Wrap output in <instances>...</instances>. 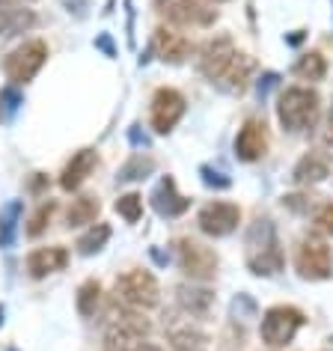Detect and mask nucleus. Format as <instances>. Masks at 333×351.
<instances>
[{"label":"nucleus","instance_id":"1","mask_svg":"<svg viewBox=\"0 0 333 351\" xmlns=\"http://www.w3.org/2000/svg\"><path fill=\"white\" fill-rule=\"evenodd\" d=\"M253 69H256L253 60L235 48L230 36H214L199 48V72H203V77H208L212 84L232 95H241L247 90Z\"/></svg>","mask_w":333,"mask_h":351},{"label":"nucleus","instance_id":"2","mask_svg":"<svg viewBox=\"0 0 333 351\" xmlns=\"http://www.w3.org/2000/svg\"><path fill=\"white\" fill-rule=\"evenodd\" d=\"M244 244H247V268L256 277H274L283 271L286 256H283V247H280L274 223H271L268 217H259V221L250 226Z\"/></svg>","mask_w":333,"mask_h":351},{"label":"nucleus","instance_id":"3","mask_svg":"<svg viewBox=\"0 0 333 351\" xmlns=\"http://www.w3.org/2000/svg\"><path fill=\"white\" fill-rule=\"evenodd\" d=\"M321 113V95L310 86H286L277 99V119L292 134L315 128Z\"/></svg>","mask_w":333,"mask_h":351},{"label":"nucleus","instance_id":"4","mask_svg":"<svg viewBox=\"0 0 333 351\" xmlns=\"http://www.w3.org/2000/svg\"><path fill=\"white\" fill-rule=\"evenodd\" d=\"M304 322H306V315L297 310V306H288V304L271 306V310L262 315L259 337L268 348H283L297 337V330L304 328Z\"/></svg>","mask_w":333,"mask_h":351},{"label":"nucleus","instance_id":"5","mask_svg":"<svg viewBox=\"0 0 333 351\" xmlns=\"http://www.w3.org/2000/svg\"><path fill=\"white\" fill-rule=\"evenodd\" d=\"M295 268L304 280H330L333 277V247L321 235H304L295 250Z\"/></svg>","mask_w":333,"mask_h":351},{"label":"nucleus","instance_id":"6","mask_svg":"<svg viewBox=\"0 0 333 351\" xmlns=\"http://www.w3.org/2000/svg\"><path fill=\"white\" fill-rule=\"evenodd\" d=\"M116 301L128 304L131 310H152L161 304L158 280L143 268H131L116 280Z\"/></svg>","mask_w":333,"mask_h":351},{"label":"nucleus","instance_id":"7","mask_svg":"<svg viewBox=\"0 0 333 351\" xmlns=\"http://www.w3.org/2000/svg\"><path fill=\"white\" fill-rule=\"evenodd\" d=\"M149 330H152V324L140 313H110V322L104 328V351L134 348L149 337Z\"/></svg>","mask_w":333,"mask_h":351},{"label":"nucleus","instance_id":"8","mask_svg":"<svg viewBox=\"0 0 333 351\" xmlns=\"http://www.w3.org/2000/svg\"><path fill=\"white\" fill-rule=\"evenodd\" d=\"M155 10L176 27H208L217 19L212 0H155Z\"/></svg>","mask_w":333,"mask_h":351},{"label":"nucleus","instance_id":"9","mask_svg":"<svg viewBox=\"0 0 333 351\" xmlns=\"http://www.w3.org/2000/svg\"><path fill=\"white\" fill-rule=\"evenodd\" d=\"M45 60H48V45L42 39H30L3 60V72L15 86H21V84H30L42 72Z\"/></svg>","mask_w":333,"mask_h":351},{"label":"nucleus","instance_id":"10","mask_svg":"<svg viewBox=\"0 0 333 351\" xmlns=\"http://www.w3.org/2000/svg\"><path fill=\"white\" fill-rule=\"evenodd\" d=\"M185 110H188L185 95L179 90H173V86H161V90H155V95H152L149 122H152V128L158 134H170V131L179 125V119L185 117Z\"/></svg>","mask_w":333,"mask_h":351},{"label":"nucleus","instance_id":"11","mask_svg":"<svg viewBox=\"0 0 333 351\" xmlns=\"http://www.w3.org/2000/svg\"><path fill=\"white\" fill-rule=\"evenodd\" d=\"M179 268L185 271L190 280H214L217 274V253L208 247L203 241H194V239H179Z\"/></svg>","mask_w":333,"mask_h":351},{"label":"nucleus","instance_id":"12","mask_svg":"<svg viewBox=\"0 0 333 351\" xmlns=\"http://www.w3.org/2000/svg\"><path fill=\"white\" fill-rule=\"evenodd\" d=\"M197 223H199V230H203L206 235H212V239H223V235H232L235 230H238L241 208L235 203H226V199H214V203L199 208Z\"/></svg>","mask_w":333,"mask_h":351},{"label":"nucleus","instance_id":"13","mask_svg":"<svg viewBox=\"0 0 333 351\" xmlns=\"http://www.w3.org/2000/svg\"><path fill=\"white\" fill-rule=\"evenodd\" d=\"M268 146H271L268 125L256 117H250L238 128V134H235V158H238V161H247V164L262 161L265 152H268Z\"/></svg>","mask_w":333,"mask_h":351},{"label":"nucleus","instance_id":"14","mask_svg":"<svg viewBox=\"0 0 333 351\" xmlns=\"http://www.w3.org/2000/svg\"><path fill=\"white\" fill-rule=\"evenodd\" d=\"M152 48H155V54L164 60V63H170V66H179V63H185V60L194 54V45H190V39L188 36H182L179 30H173V27H155L152 33Z\"/></svg>","mask_w":333,"mask_h":351},{"label":"nucleus","instance_id":"15","mask_svg":"<svg viewBox=\"0 0 333 351\" xmlns=\"http://www.w3.org/2000/svg\"><path fill=\"white\" fill-rule=\"evenodd\" d=\"M330 167H333V158L328 152H321V149H312V152H306L301 161L295 164V185H319L330 176Z\"/></svg>","mask_w":333,"mask_h":351},{"label":"nucleus","instance_id":"16","mask_svg":"<svg viewBox=\"0 0 333 351\" xmlns=\"http://www.w3.org/2000/svg\"><path fill=\"white\" fill-rule=\"evenodd\" d=\"M152 208L161 217H179V215H185L188 208H190V199L182 197L179 188H176V182L166 176V179L158 182V188H155V194H152Z\"/></svg>","mask_w":333,"mask_h":351},{"label":"nucleus","instance_id":"17","mask_svg":"<svg viewBox=\"0 0 333 351\" xmlns=\"http://www.w3.org/2000/svg\"><path fill=\"white\" fill-rule=\"evenodd\" d=\"M66 262H69V253H66V247H60V244H54V247H36L27 256V271L33 280H42L48 274L63 271Z\"/></svg>","mask_w":333,"mask_h":351},{"label":"nucleus","instance_id":"18","mask_svg":"<svg viewBox=\"0 0 333 351\" xmlns=\"http://www.w3.org/2000/svg\"><path fill=\"white\" fill-rule=\"evenodd\" d=\"M95 164H99L95 149H81V152H75L72 161L66 164L63 176H60V188H63V191H77L86 179H90V173L95 170Z\"/></svg>","mask_w":333,"mask_h":351},{"label":"nucleus","instance_id":"19","mask_svg":"<svg viewBox=\"0 0 333 351\" xmlns=\"http://www.w3.org/2000/svg\"><path fill=\"white\" fill-rule=\"evenodd\" d=\"M36 24V12L18 3H0V36H18Z\"/></svg>","mask_w":333,"mask_h":351},{"label":"nucleus","instance_id":"20","mask_svg":"<svg viewBox=\"0 0 333 351\" xmlns=\"http://www.w3.org/2000/svg\"><path fill=\"white\" fill-rule=\"evenodd\" d=\"M176 292H179V306L188 315H197V319H206L214 304V292H208L203 286H179Z\"/></svg>","mask_w":333,"mask_h":351},{"label":"nucleus","instance_id":"21","mask_svg":"<svg viewBox=\"0 0 333 351\" xmlns=\"http://www.w3.org/2000/svg\"><path fill=\"white\" fill-rule=\"evenodd\" d=\"M99 212H101L99 197L81 194V197L72 199V206H69V212H66V226H69V230H75V226H90V223H95Z\"/></svg>","mask_w":333,"mask_h":351},{"label":"nucleus","instance_id":"22","mask_svg":"<svg viewBox=\"0 0 333 351\" xmlns=\"http://www.w3.org/2000/svg\"><path fill=\"white\" fill-rule=\"evenodd\" d=\"M170 348L173 351H208V339L203 330L185 324V328L170 330Z\"/></svg>","mask_w":333,"mask_h":351},{"label":"nucleus","instance_id":"23","mask_svg":"<svg viewBox=\"0 0 333 351\" xmlns=\"http://www.w3.org/2000/svg\"><path fill=\"white\" fill-rule=\"evenodd\" d=\"M295 75L301 77V81H321V77L328 75V63H324V57L319 51H306L295 63Z\"/></svg>","mask_w":333,"mask_h":351},{"label":"nucleus","instance_id":"24","mask_svg":"<svg viewBox=\"0 0 333 351\" xmlns=\"http://www.w3.org/2000/svg\"><path fill=\"white\" fill-rule=\"evenodd\" d=\"M110 239V226L108 223H95L92 230H86L81 239H77V253H84V256H92V253H99L104 244Z\"/></svg>","mask_w":333,"mask_h":351},{"label":"nucleus","instance_id":"25","mask_svg":"<svg viewBox=\"0 0 333 351\" xmlns=\"http://www.w3.org/2000/svg\"><path fill=\"white\" fill-rule=\"evenodd\" d=\"M99 301H101V283L99 280H86V283L77 289V313L81 315H95Z\"/></svg>","mask_w":333,"mask_h":351},{"label":"nucleus","instance_id":"26","mask_svg":"<svg viewBox=\"0 0 333 351\" xmlns=\"http://www.w3.org/2000/svg\"><path fill=\"white\" fill-rule=\"evenodd\" d=\"M18 215H21V203H10L0 215V247H10L15 241V226H18Z\"/></svg>","mask_w":333,"mask_h":351},{"label":"nucleus","instance_id":"27","mask_svg":"<svg viewBox=\"0 0 333 351\" xmlns=\"http://www.w3.org/2000/svg\"><path fill=\"white\" fill-rule=\"evenodd\" d=\"M54 212H57V203L54 199H48V203H42L36 212H33V217H30V223H27V235L30 239H36V235H42L51 226V217H54Z\"/></svg>","mask_w":333,"mask_h":351},{"label":"nucleus","instance_id":"28","mask_svg":"<svg viewBox=\"0 0 333 351\" xmlns=\"http://www.w3.org/2000/svg\"><path fill=\"white\" fill-rule=\"evenodd\" d=\"M152 170H155V161H152V158L134 155V158H131V161L119 170L116 179H119V182H134V179H143V176H146V173H152Z\"/></svg>","mask_w":333,"mask_h":351},{"label":"nucleus","instance_id":"29","mask_svg":"<svg viewBox=\"0 0 333 351\" xmlns=\"http://www.w3.org/2000/svg\"><path fill=\"white\" fill-rule=\"evenodd\" d=\"M116 212H119V217H125L128 223H137L140 215H143V197H140V194L119 197L116 199Z\"/></svg>","mask_w":333,"mask_h":351},{"label":"nucleus","instance_id":"30","mask_svg":"<svg viewBox=\"0 0 333 351\" xmlns=\"http://www.w3.org/2000/svg\"><path fill=\"white\" fill-rule=\"evenodd\" d=\"M312 223H315V230H319V232L333 235V203H321L319 208H315Z\"/></svg>","mask_w":333,"mask_h":351},{"label":"nucleus","instance_id":"31","mask_svg":"<svg viewBox=\"0 0 333 351\" xmlns=\"http://www.w3.org/2000/svg\"><path fill=\"white\" fill-rule=\"evenodd\" d=\"M0 99H3L6 101V113H12L15 108H18V93H15V90H3V93H0Z\"/></svg>","mask_w":333,"mask_h":351},{"label":"nucleus","instance_id":"32","mask_svg":"<svg viewBox=\"0 0 333 351\" xmlns=\"http://www.w3.org/2000/svg\"><path fill=\"white\" fill-rule=\"evenodd\" d=\"M128 351H164V348H158V346H152V342H140V346H134V348H128Z\"/></svg>","mask_w":333,"mask_h":351},{"label":"nucleus","instance_id":"33","mask_svg":"<svg viewBox=\"0 0 333 351\" xmlns=\"http://www.w3.org/2000/svg\"><path fill=\"white\" fill-rule=\"evenodd\" d=\"M328 137H330V143H333V108L328 113Z\"/></svg>","mask_w":333,"mask_h":351}]
</instances>
